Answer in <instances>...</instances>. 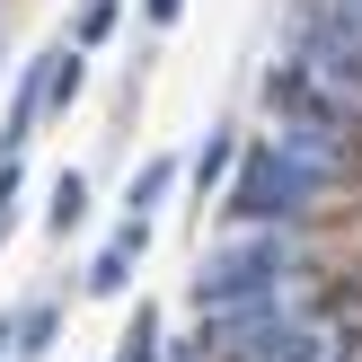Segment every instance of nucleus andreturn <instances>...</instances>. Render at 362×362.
<instances>
[{"label": "nucleus", "instance_id": "nucleus-1", "mask_svg": "<svg viewBox=\"0 0 362 362\" xmlns=\"http://www.w3.org/2000/svg\"><path fill=\"white\" fill-rule=\"evenodd\" d=\"M318 186H327V177H318L310 159H292L283 141H257V151L239 159V177H230L221 212L230 221H300V212L318 204Z\"/></svg>", "mask_w": 362, "mask_h": 362}, {"label": "nucleus", "instance_id": "nucleus-2", "mask_svg": "<svg viewBox=\"0 0 362 362\" xmlns=\"http://www.w3.org/2000/svg\"><path fill=\"white\" fill-rule=\"evenodd\" d=\"M283 265H292V247H283V239H247V247L204 257V274H194L204 318H212V310H247V300H274V292H283Z\"/></svg>", "mask_w": 362, "mask_h": 362}, {"label": "nucleus", "instance_id": "nucleus-3", "mask_svg": "<svg viewBox=\"0 0 362 362\" xmlns=\"http://www.w3.org/2000/svg\"><path fill=\"white\" fill-rule=\"evenodd\" d=\"M141 247H151V221H124L115 239L98 247V265H88V292H98V300H115L124 283H133V257H141Z\"/></svg>", "mask_w": 362, "mask_h": 362}, {"label": "nucleus", "instance_id": "nucleus-4", "mask_svg": "<svg viewBox=\"0 0 362 362\" xmlns=\"http://www.w3.org/2000/svg\"><path fill=\"white\" fill-rule=\"evenodd\" d=\"M292 27H300V35H336V45L362 53V0H300Z\"/></svg>", "mask_w": 362, "mask_h": 362}, {"label": "nucleus", "instance_id": "nucleus-5", "mask_svg": "<svg viewBox=\"0 0 362 362\" xmlns=\"http://www.w3.org/2000/svg\"><path fill=\"white\" fill-rule=\"evenodd\" d=\"M247 362H327V336H318V327H292V318H283L274 336H257V345H247Z\"/></svg>", "mask_w": 362, "mask_h": 362}, {"label": "nucleus", "instance_id": "nucleus-6", "mask_svg": "<svg viewBox=\"0 0 362 362\" xmlns=\"http://www.w3.org/2000/svg\"><path fill=\"white\" fill-rule=\"evenodd\" d=\"M115 362H159V310L141 300L133 310V327H124V345H115Z\"/></svg>", "mask_w": 362, "mask_h": 362}, {"label": "nucleus", "instance_id": "nucleus-7", "mask_svg": "<svg viewBox=\"0 0 362 362\" xmlns=\"http://www.w3.org/2000/svg\"><path fill=\"white\" fill-rule=\"evenodd\" d=\"M177 186V159H141V177H133V221H151V204Z\"/></svg>", "mask_w": 362, "mask_h": 362}, {"label": "nucleus", "instance_id": "nucleus-8", "mask_svg": "<svg viewBox=\"0 0 362 362\" xmlns=\"http://www.w3.org/2000/svg\"><path fill=\"white\" fill-rule=\"evenodd\" d=\"M80 212H88V186H80V177H62V186H53V212H45V221L71 239V221H80Z\"/></svg>", "mask_w": 362, "mask_h": 362}, {"label": "nucleus", "instance_id": "nucleus-9", "mask_svg": "<svg viewBox=\"0 0 362 362\" xmlns=\"http://www.w3.org/2000/svg\"><path fill=\"white\" fill-rule=\"evenodd\" d=\"M230 159H239V141H230V133H212V141H204V159H194V177H204V194H212V186L230 177Z\"/></svg>", "mask_w": 362, "mask_h": 362}, {"label": "nucleus", "instance_id": "nucleus-10", "mask_svg": "<svg viewBox=\"0 0 362 362\" xmlns=\"http://www.w3.org/2000/svg\"><path fill=\"white\" fill-rule=\"evenodd\" d=\"M115 9H124V0H88V9H80V35H71V45H80V53H88V45H98V35H106V27H115Z\"/></svg>", "mask_w": 362, "mask_h": 362}, {"label": "nucleus", "instance_id": "nucleus-11", "mask_svg": "<svg viewBox=\"0 0 362 362\" xmlns=\"http://www.w3.org/2000/svg\"><path fill=\"white\" fill-rule=\"evenodd\" d=\"M45 336H53V310H27V318H18V354H45Z\"/></svg>", "mask_w": 362, "mask_h": 362}, {"label": "nucleus", "instance_id": "nucleus-12", "mask_svg": "<svg viewBox=\"0 0 362 362\" xmlns=\"http://www.w3.org/2000/svg\"><path fill=\"white\" fill-rule=\"evenodd\" d=\"M141 9H151V27H177V9H186V0H141Z\"/></svg>", "mask_w": 362, "mask_h": 362}, {"label": "nucleus", "instance_id": "nucleus-13", "mask_svg": "<svg viewBox=\"0 0 362 362\" xmlns=\"http://www.w3.org/2000/svg\"><path fill=\"white\" fill-rule=\"evenodd\" d=\"M0 345H18V327H9V318H0Z\"/></svg>", "mask_w": 362, "mask_h": 362}]
</instances>
